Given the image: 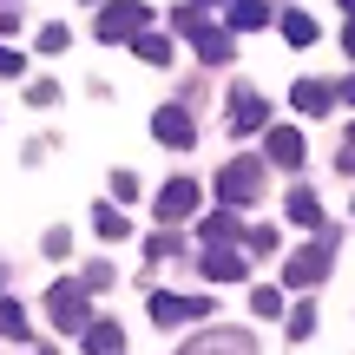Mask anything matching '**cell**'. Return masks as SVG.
Segmentation results:
<instances>
[{"label":"cell","instance_id":"obj_13","mask_svg":"<svg viewBox=\"0 0 355 355\" xmlns=\"http://www.w3.org/2000/svg\"><path fill=\"white\" fill-rule=\"evenodd\" d=\"M86 355H125V329L119 322H86Z\"/></svg>","mask_w":355,"mask_h":355},{"label":"cell","instance_id":"obj_16","mask_svg":"<svg viewBox=\"0 0 355 355\" xmlns=\"http://www.w3.org/2000/svg\"><path fill=\"white\" fill-rule=\"evenodd\" d=\"M290 224L322 230V204H316V191H290Z\"/></svg>","mask_w":355,"mask_h":355},{"label":"cell","instance_id":"obj_37","mask_svg":"<svg viewBox=\"0 0 355 355\" xmlns=\"http://www.w3.org/2000/svg\"><path fill=\"white\" fill-rule=\"evenodd\" d=\"M40 355H53V349H40Z\"/></svg>","mask_w":355,"mask_h":355},{"label":"cell","instance_id":"obj_30","mask_svg":"<svg viewBox=\"0 0 355 355\" xmlns=\"http://www.w3.org/2000/svg\"><path fill=\"white\" fill-rule=\"evenodd\" d=\"M26 99H33V105H53V99H60V86H46V79H33V86H26Z\"/></svg>","mask_w":355,"mask_h":355},{"label":"cell","instance_id":"obj_34","mask_svg":"<svg viewBox=\"0 0 355 355\" xmlns=\"http://www.w3.org/2000/svg\"><path fill=\"white\" fill-rule=\"evenodd\" d=\"M343 13H349V20H355V0H343Z\"/></svg>","mask_w":355,"mask_h":355},{"label":"cell","instance_id":"obj_12","mask_svg":"<svg viewBox=\"0 0 355 355\" xmlns=\"http://www.w3.org/2000/svg\"><path fill=\"white\" fill-rule=\"evenodd\" d=\"M204 277L211 283H243L250 270H243V257L230 250V243H211V250H204Z\"/></svg>","mask_w":355,"mask_h":355},{"label":"cell","instance_id":"obj_6","mask_svg":"<svg viewBox=\"0 0 355 355\" xmlns=\"http://www.w3.org/2000/svg\"><path fill=\"white\" fill-rule=\"evenodd\" d=\"M230 132H263L270 125V105H263V92L257 86H230Z\"/></svg>","mask_w":355,"mask_h":355},{"label":"cell","instance_id":"obj_28","mask_svg":"<svg viewBox=\"0 0 355 355\" xmlns=\"http://www.w3.org/2000/svg\"><path fill=\"white\" fill-rule=\"evenodd\" d=\"M112 198L132 204V198H139V178H132V171H112Z\"/></svg>","mask_w":355,"mask_h":355},{"label":"cell","instance_id":"obj_17","mask_svg":"<svg viewBox=\"0 0 355 355\" xmlns=\"http://www.w3.org/2000/svg\"><path fill=\"white\" fill-rule=\"evenodd\" d=\"M243 237V224L230 217V204H224V217H204V243H237Z\"/></svg>","mask_w":355,"mask_h":355},{"label":"cell","instance_id":"obj_27","mask_svg":"<svg viewBox=\"0 0 355 355\" xmlns=\"http://www.w3.org/2000/svg\"><path fill=\"white\" fill-rule=\"evenodd\" d=\"M243 243L263 257V250H277V230H270V224H257V230H243Z\"/></svg>","mask_w":355,"mask_h":355},{"label":"cell","instance_id":"obj_8","mask_svg":"<svg viewBox=\"0 0 355 355\" xmlns=\"http://www.w3.org/2000/svg\"><path fill=\"white\" fill-rule=\"evenodd\" d=\"M152 132H158V145H171V152H191V139H198L191 112H178V105H165V112H152Z\"/></svg>","mask_w":355,"mask_h":355},{"label":"cell","instance_id":"obj_9","mask_svg":"<svg viewBox=\"0 0 355 355\" xmlns=\"http://www.w3.org/2000/svg\"><path fill=\"white\" fill-rule=\"evenodd\" d=\"M178 355H257L250 336H230V329H211V336H198V343H184Z\"/></svg>","mask_w":355,"mask_h":355},{"label":"cell","instance_id":"obj_14","mask_svg":"<svg viewBox=\"0 0 355 355\" xmlns=\"http://www.w3.org/2000/svg\"><path fill=\"white\" fill-rule=\"evenodd\" d=\"M290 99H296V112H316V119H322V112L336 105V86H322V79H303Z\"/></svg>","mask_w":355,"mask_h":355},{"label":"cell","instance_id":"obj_21","mask_svg":"<svg viewBox=\"0 0 355 355\" xmlns=\"http://www.w3.org/2000/svg\"><path fill=\"white\" fill-rule=\"evenodd\" d=\"M92 230H99V237H125V217H119V204H99V211H92Z\"/></svg>","mask_w":355,"mask_h":355},{"label":"cell","instance_id":"obj_3","mask_svg":"<svg viewBox=\"0 0 355 355\" xmlns=\"http://www.w3.org/2000/svg\"><path fill=\"white\" fill-rule=\"evenodd\" d=\"M46 316L60 322L66 336L86 329V322H92V290H86V283H53V290H46Z\"/></svg>","mask_w":355,"mask_h":355},{"label":"cell","instance_id":"obj_31","mask_svg":"<svg viewBox=\"0 0 355 355\" xmlns=\"http://www.w3.org/2000/svg\"><path fill=\"white\" fill-rule=\"evenodd\" d=\"M13 73H20V53H13V46H0V79H13Z\"/></svg>","mask_w":355,"mask_h":355},{"label":"cell","instance_id":"obj_7","mask_svg":"<svg viewBox=\"0 0 355 355\" xmlns=\"http://www.w3.org/2000/svg\"><path fill=\"white\" fill-rule=\"evenodd\" d=\"M198 316H211V296H171V290H158L152 296V322H198Z\"/></svg>","mask_w":355,"mask_h":355},{"label":"cell","instance_id":"obj_22","mask_svg":"<svg viewBox=\"0 0 355 355\" xmlns=\"http://www.w3.org/2000/svg\"><path fill=\"white\" fill-rule=\"evenodd\" d=\"M171 250H184V237H178V230H158V237L145 243V257H152V263H165Z\"/></svg>","mask_w":355,"mask_h":355},{"label":"cell","instance_id":"obj_29","mask_svg":"<svg viewBox=\"0 0 355 355\" xmlns=\"http://www.w3.org/2000/svg\"><path fill=\"white\" fill-rule=\"evenodd\" d=\"M336 158H343V165H336V171H349V178H355V125L343 132V152H336Z\"/></svg>","mask_w":355,"mask_h":355},{"label":"cell","instance_id":"obj_32","mask_svg":"<svg viewBox=\"0 0 355 355\" xmlns=\"http://www.w3.org/2000/svg\"><path fill=\"white\" fill-rule=\"evenodd\" d=\"M13 26H20V13H13V7H0V40H7Z\"/></svg>","mask_w":355,"mask_h":355},{"label":"cell","instance_id":"obj_4","mask_svg":"<svg viewBox=\"0 0 355 355\" xmlns=\"http://www.w3.org/2000/svg\"><path fill=\"white\" fill-rule=\"evenodd\" d=\"M217 198L224 204H257L263 198V165H257V158H230V165L217 171Z\"/></svg>","mask_w":355,"mask_h":355},{"label":"cell","instance_id":"obj_19","mask_svg":"<svg viewBox=\"0 0 355 355\" xmlns=\"http://www.w3.org/2000/svg\"><path fill=\"white\" fill-rule=\"evenodd\" d=\"M132 53H139L145 66H165V60H171V40H158V33H139V40H132Z\"/></svg>","mask_w":355,"mask_h":355},{"label":"cell","instance_id":"obj_24","mask_svg":"<svg viewBox=\"0 0 355 355\" xmlns=\"http://www.w3.org/2000/svg\"><path fill=\"white\" fill-rule=\"evenodd\" d=\"M66 40H73V33H66L60 20H53V26H40V53H66Z\"/></svg>","mask_w":355,"mask_h":355},{"label":"cell","instance_id":"obj_26","mask_svg":"<svg viewBox=\"0 0 355 355\" xmlns=\"http://www.w3.org/2000/svg\"><path fill=\"white\" fill-rule=\"evenodd\" d=\"M250 309H257V316H283V290H257Z\"/></svg>","mask_w":355,"mask_h":355},{"label":"cell","instance_id":"obj_25","mask_svg":"<svg viewBox=\"0 0 355 355\" xmlns=\"http://www.w3.org/2000/svg\"><path fill=\"white\" fill-rule=\"evenodd\" d=\"M79 283H86L92 296H99V290H112V263H86V277H79Z\"/></svg>","mask_w":355,"mask_h":355},{"label":"cell","instance_id":"obj_1","mask_svg":"<svg viewBox=\"0 0 355 355\" xmlns=\"http://www.w3.org/2000/svg\"><path fill=\"white\" fill-rule=\"evenodd\" d=\"M171 26L198 46L204 66H230V26H211V20H204V7H171Z\"/></svg>","mask_w":355,"mask_h":355},{"label":"cell","instance_id":"obj_11","mask_svg":"<svg viewBox=\"0 0 355 355\" xmlns=\"http://www.w3.org/2000/svg\"><path fill=\"white\" fill-rule=\"evenodd\" d=\"M263 152H270V165H303V132H290V125H270L263 132Z\"/></svg>","mask_w":355,"mask_h":355},{"label":"cell","instance_id":"obj_18","mask_svg":"<svg viewBox=\"0 0 355 355\" xmlns=\"http://www.w3.org/2000/svg\"><path fill=\"white\" fill-rule=\"evenodd\" d=\"M283 40H290V46H309V40H316V20H309V13H283Z\"/></svg>","mask_w":355,"mask_h":355},{"label":"cell","instance_id":"obj_20","mask_svg":"<svg viewBox=\"0 0 355 355\" xmlns=\"http://www.w3.org/2000/svg\"><path fill=\"white\" fill-rule=\"evenodd\" d=\"M0 336H20L26 343V309L13 303V296H0Z\"/></svg>","mask_w":355,"mask_h":355},{"label":"cell","instance_id":"obj_35","mask_svg":"<svg viewBox=\"0 0 355 355\" xmlns=\"http://www.w3.org/2000/svg\"><path fill=\"white\" fill-rule=\"evenodd\" d=\"M349 53H355V26H349Z\"/></svg>","mask_w":355,"mask_h":355},{"label":"cell","instance_id":"obj_33","mask_svg":"<svg viewBox=\"0 0 355 355\" xmlns=\"http://www.w3.org/2000/svg\"><path fill=\"white\" fill-rule=\"evenodd\" d=\"M336 99H343V105H355V79H343V86H336Z\"/></svg>","mask_w":355,"mask_h":355},{"label":"cell","instance_id":"obj_10","mask_svg":"<svg viewBox=\"0 0 355 355\" xmlns=\"http://www.w3.org/2000/svg\"><path fill=\"white\" fill-rule=\"evenodd\" d=\"M191 211H198V184H191V178H171V184L158 191V217L178 224V217H191Z\"/></svg>","mask_w":355,"mask_h":355},{"label":"cell","instance_id":"obj_2","mask_svg":"<svg viewBox=\"0 0 355 355\" xmlns=\"http://www.w3.org/2000/svg\"><path fill=\"white\" fill-rule=\"evenodd\" d=\"M329 263H336V230H316L309 250L283 257V290H316V283L329 277Z\"/></svg>","mask_w":355,"mask_h":355},{"label":"cell","instance_id":"obj_36","mask_svg":"<svg viewBox=\"0 0 355 355\" xmlns=\"http://www.w3.org/2000/svg\"><path fill=\"white\" fill-rule=\"evenodd\" d=\"M0 283H7V263H0Z\"/></svg>","mask_w":355,"mask_h":355},{"label":"cell","instance_id":"obj_23","mask_svg":"<svg viewBox=\"0 0 355 355\" xmlns=\"http://www.w3.org/2000/svg\"><path fill=\"white\" fill-rule=\"evenodd\" d=\"M290 336H296V343L316 336V303H296V309H290Z\"/></svg>","mask_w":355,"mask_h":355},{"label":"cell","instance_id":"obj_5","mask_svg":"<svg viewBox=\"0 0 355 355\" xmlns=\"http://www.w3.org/2000/svg\"><path fill=\"white\" fill-rule=\"evenodd\" d=\"M145 20H152V7H139V0H112V7L99 13V40H105V46H119V40H139Z\"/></svg>","mask_w":355,"mask_h":355},{"label":"cell","instance_id":"obj_15","mask_svg":"<svg viewBox=\"0 0 355 355\" xmlns=\"http://www.w3.org/2000/svg\"><path fill=\"white\" fill-rule=\"evenodd\" d=\"M230 26L250 33V26H270V0H230Z\"/></svg>","mask_w":355,"mask_h":355}]
</instances>
